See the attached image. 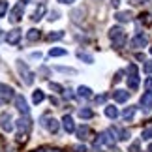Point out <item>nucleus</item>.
Returning <instances> with one entry per match:
<instances>
[{"label":"nucleus","instance_id":"obj_1","mask_svg":"<svg viewBox=\"0 0 152 152\" xmlns=\"http://www.w3.org/2000/svg\"><path fill=\"white\" fill-rule=\"evenodd\" d=\"M109 38H111V42H113V47L115 49H122L124 47V43H126V32L122 30L120 26H113L109 30Z\"/></svg>","mask_w":152,"mask_h":152},{"label":"nucleus","instance_id":"obj_2","mask_svg":"<svg viewBox=\"0 0 152 152\" xmlns=\"http://www.w3.org/2000/svg\"><path fill=\"white\" fill-rule=\"evenodd\" d=\"M26 2H28V0H19V2L13 6V10H11V13H10V21L11 23H19L23 19V11H25Z\"/></svg>","mask_w":152,"mask_h":152},{"label":"nucleus","instance_id":"obj_3","mask_svg":"<svg viewBox=\"0 0 152 152\" xmlns=\"http://www.w3.org/2000/svg\"><path fill=\"white\" fill-rule=\"evenodd\" d=\"M115 141H116V137H115V132L113 130H107V132H103L100 137H98V141L94 143V147L98 148L100 145H109V147H113L115 145Z\"/></svg>","mask_w":152,"mask_h":152},{"label":"nucleus","instance_id":"obj_4","mask_svg":"<svg viewBox=\"0 0 152 152\" xmlns=\"http://www.w3.org/2000/svg\"><path fill=\"white\" fill-rule=\"evenodd\" d=\"M17 69H19V73H21V77L25 79V85H32L34 83V73L28 69V66L23 60L17 62Z\"/></svg>","mask_w":152,"mask_h":152},{"label":"nucleus","instance_id":"obj_5","mask_svg":"<svg viewBox=\"0 0 152 152\" xmlns=\"http://www.w3.org/2000/svg\"><path fill=\"white\" fill-rule=\"evenodd\" d=\"M13 88L8 85H4V83H0V105H6V103H10L11 100H13Z\"/></svg>","mask_w":152,"mask_h":152},{"label":"nucleus","instance_id":"obj_6","mask_svg":"<svg viewBox=\"0 0 152 152\" xmlns=\"http://www.w3.org/2000/svg\"><path fill=\"white\" fill-rule=\"evenodd\" d=\"M128 72H130V77H128V86H130L132 90H135L139 86V77H137V66L135 64H130V68H128Z\"/></svg>","mask_w":152,"mask_h":152},{"label":"nucleus","instance_id":"obj_7","mask_svg":"<svg viewBox=\"0 0 152 152\" xmlns=\"http://www.w3.org/2000/svg\"><path fill=\"white\" fill-rule=\"evenodd\" d=\"M42 124L47 128V130L51 132V133H56L58 132V128H60V124H58V120H55V118H51V116H42Z\"/></svg>","mask_w":152,"mask_h":152},{"label":"nucleus","instance_id":"obj_8","mask_svg":"<svg viewBox=\"0 0 152 152\" xmlns=\"http://www.w3.org/2000/svg\"><path fill=\"white\" fill-rule=\"evenodd\" d=\"M0 128H2L4 132H11L13 130V124H11V115L10 113H2L0 115Z\"/></svg>","mask_w":152,"mask_h":152},{"label":"nucleus","instance_id":"obj_9","mask_svg":"<svg viewBox=\"0 0 152 152\" xmlns=\"http://www.w3.org/2000/svg\"><path fill=\"white\" fill-rule=\"evenodd\" d=\"M21 36H23V32H21V30H17V28H13V30H10V32H8V36H6V42H8L10 45H15V43H19Z\"/></svg>","mask_w":152,"mask_h":152},{"label":"nucleus","instance_id":"obj_10","mask_svg":"<svg viewBox=\"0 0 152 152\" xmlns=\"http://www.w3.org/2000/svg\"><path fill=\"white\" fill-rule=\"evenodd\" d=\"M147 43H148V38H147V34H137V36L132 39V47H135V49H139V47H145Z\"/></svg>","mask_w":152,"mask_h":152},{"label":"nucleus","instance_id":"obj_11","mask_svg":"<svg viewBox=\"0 0 152 152\" xmlns=\"http://www.w3.org/2000/svg\"><path fill=\"white\" fill-rule=\"evenodd\" d=\"M15 107L21 111L23 115H28V103H26V100H25V96H15Z\"/></svg>","mask_w":152,"mask_h":152},{"label":"nucleus","instance_id":"obj_12","mask_svg":"<svg viewBox=\"0 0 152 152\" xmlns=\"http://www.w3.org/2000/svg\"><path fill=\"white\" fill-rule=\"evenodd\" d=\"M150 107H152V92H145L141 96V109L150 111Z\"/></svg>","mask_w":152,"mask_h":152},{"label":"nucleus","instance_id":"obj_13","mask_svg":"<svg viewBox=\"0 0 152 152\" xmlns=\"http://www.w3.org/2000/svg\"><path fill=\"white\" fill-rule=\"evenodd\" d=\"M62 126H64V130H66V133H73V132H75L73 118H72V116H68V115L62 118Z\"/></svg>","mask_w":152,"mask_h":152},{"label":"nucleus","instance_id":"obj_14","mask_svg":"<svg viewBox=\"0 0 152 152\" xmlns=\"http://www.w3.org/2000/svg\"><path fill=\"white\" fill-rule=\"evenodd\" d=\"M113 98H115V102L124 103L128 98H130V92H128V90H115L113 92Z\"/></svg>","mask_w":152,"mask_h":152},{"label":"nucleus","instance_id":"obj_15","mask_svg":"<svg viewBox=\"0 0 152 152\" xmlns=\"http://www.w3.org/2000/svg\"><path fill=\"white\" fill-rule=\"evenodd\" d=\"M77 137L81 139V141H86V139H90V137H92L90 128H88V126H81L79 130H77Z\"/></svg>","mask_w":152,"mask_h":152},{"label":"nucleus","instance_id":"obj_16","mask_svg":"<svg viewBox=\"0 0 152 152\" xmlns=\"http://www.w3.org/2000/svg\"><path fill=\"white\" fill-rule=\"evenodd\" d=\"M17 128H19L23 133H26L28 130H30V118H26V116L25 118H19L17 120Z\"/></svg>","mask_w":152,"mask_h":152},{"label":"nucleus","instance_id":"obj_17","mask_svg":"<svg viewBox=\"0 0 152 152\" xmlns=\"http://www.w3.org/2000/svg\"><path fill=\"white\" fill-rule=\"evenodd\" d=\"M116 21H118V23L132 21V13H130V11H118V13H116Z\"/></svg>","mask_w":152,"mask_h":152},{"label":"nucleus","instance_id":"obj_18","mask_svg":"<svg viewBox=\"0 0 152 152\" xmlns=\"http://www.w3.org/2000/svg\"><path fill=\"white\" fill-rule=\"evenodd\" d=\"M43 13H45V6H43V4H39V6H38V10L34 11V15H32V21H39V19L43 17Z\"/></svg>","mask_w":152,"mask_h":152},{"label":"nucleus","instance_id":"obj_19","mask_svg":"<svg viewBox=\"0 0 152 152\" xmlns=\"http://www.w3.org/2000/svg\"><path fill=\"white\" fill-rule=\"evenodd\" d=\"M26 39H28V42H38V39H39V30H36V28L28 30L26 32Z\"/></svg>","mask_w":152,"mask_h":152},{"label":"nucleus","instance_id":"obj_20","mask_svg":"<svg viewBox=\"0 0 152 152\" xmlns=\"http://www.w3.org/2000/svg\"><path fill=\"white\" fill-rule=\"evenodd\" d=\"M105 115H107L109 118H116V116H118V109L113 107V105H109V107H105Z\"/></svg>","mask_w":152,"mask_h":152},{"label":"nucleus","instance_id":"obj_21","mask_svg":"<svg viewBox=\"0 0 152 152\" xmlns=\"http://www.w3.org/2000/svg\"><path fill=\"white\" fill-rule=\"evenodd\" d=\"M79 96L81 98H92V90L88 88V86H79Z\"/></svg>","mask_w":152,"mask_h":152},{"label":"nucleus","instance_id":"obj_22","mask_svg":"<svg viewBox=\"0 0 152 152\" xmlns=\"http://www.w3.org/2000/svg\"><path fill=\"white\" fill-rule=\"evenodd\" d=\"M133 115H135V107H126L124 113H122V116H124V120H132Z\"/></svg>","mask_w":152,"mask_h":152},{"label":"nucleus","instance_id":"obj_23","mask_svg":"<svg viewBox=\"0 0 152 152\" xmlns=\"http://www.w3.org/2000/svg\"><path fill=\"white\" fill-rule=\"evenodd\" d=\"M43 100H45V94H43L42 90H36V92H34V96H32V102L34 103H42Z\"/></svg>","mask_w":152,"mask_h":152},{"label":"nucleus","instance_id":"obj_24","mask_svg":"<svg viewBox=\"0 0 152 152\" xmlns=\"http://www.w3.org/2000/svg\"><path fill=\"white\" fill-rule=\"evenodd\" d=\"M62 38H64V32H60V30H58V32H51L47 36L49 42H58V39H62Z\"/></svg>","mask_w":152,"mask_h":152},{"label":"nucleus","instance_id":"obj_25","mask_svg":"<svg viewBox=\"0 0 152 152\" xmlns=\"http://www.w3.org/2000/svg\"><path fill=\"white\" fill-rule=\"evenodd\" d=\"M79 116H81V118H92V116H94V113H92V109L85 107V109L79 111Z\"/></svg>","mask_w":152,"mask_h":152},{"label":"nucleus","instance_id":"obj_26","mask_svg":"<svg viewBox=\"0 0 152 152\" xmlns=\"http://www.w3.org/2000/svg\"><path fill=\"white\" fill-rule=\"evenodd\" d=\"M66 53H68L66 49H58V47H55V49L49 51V56H64Z\"/></svg>","mask_w":152,"mask_h":152},{"label":"nucleus","instance_id":"obj_27","mask_svg":"<svg viewBox=\"0 0 152 152\" xmlns=\"http://www.w3.org/2000/svg\"><path fill=\"white\" fill-rule=\"evenodd\" d=\"M6 11H8V2L0 0V17H4V15H6Z\"/></svg>","mask_w":152,"mask_h":152},{"label":"nucleus","instance_id":"obj_28","mask_svg":"<svg viewBox=\"0 0 152 152\" xmlns=\"http://www.w3.org/2000/svg\"><path fill=\"white\" fill-rule=\"evenodd\" d=\"M118 139H122V141H128V139H130V132H128V130H120L118 132Z\"/></svg>","mask_w":152,"mask_h":152},{"label":"nucleus","instance_id":"obj_29","mask_svg":"<svg viewBox=\"0 0 152 152\" xmlns=\"http://www.w3.org/2000/svg\"><path fill=\"white\" fill-rule=\"evenodd\" d=\"M141 135H143V139H152V128H145Z\"/></svg>","mask_w":152,"mask_h":152},{"label":"nucleus","instance_id":"obj_30","mask_svg":"<svg viewBox=\"0 0 152 152\" xmlns=\"http://www.w3.org/2000/svg\"><path fill=\"white\" fill-rule=\"evenodd\" d=\"M56 69H58V72H62V73H75L73 68H62V66H58Z\"/></svg>","mask_w":152,"mask_h":152},{"label":"nucleus","instance_id":"obj_31","mask_svg":"<svg viewBox=\"0 0 152 152\" xmlns=\"http://www.w3.org/2000/svg\"><path fill=\"white\" fill-rule=\"evenodd\" d=\"M49 86H51V90H56V92H62V90H64L62 86H60V85H56V83H49Z\"/></svg>","mask_w":152,"mask_h":152},{"label":"nucleus","instance_id":"obj_32","mask_svg":"<svg viewBox=\"0 0 152 152\" xmlns=\"http://www.w3.org/2000/svg\"><path fill=\"white\" fill-rule=\"evenodd\" d=\"M145 73H152V60L145 62Z\"/></svg>","mask_w":152,"mask_h":152},{"label":"nucleus","instance_id":"obj_33","mask_svg":"<svg viewBox=\"0 0 152 152\" xmlns=\"http://www.w3.org/2000/svg\"><path fill=\"white\" fill-rule=\"evenodd\" d=\"M145 86H147L148 92H152V77H147V81H145Z\"/></svg>","mask_w":152,"mask_h":152},{"label":"nucleus","instance_id":"obj_34","mask_svg":"<svg viewBox=\"0 0 152 152\" xmlns=\"http://www.w3.org/2000/svg\"><path fill=\"white\" fill-rule=\"evenodd\" d=\"M79 58H83V60H86V62H92V56L85 55V53H79Z\"/></svg>","mask_w":152,"mask_h":152},{"label":"nucleus","instance_id":"obj_35","mask_svg":"<svg viewBox=\"0 0 152 152\" xmlns=\"http://www.w3.org/2000/svg\"><path fill=\"white\" fill-rule=\"evenodd\" d=\"M105 100H107V94H102V96H98V98H96V103H103Z\"/></svg>","mask_w":152,"mask_h":152},{"label":"nucleus","instance_id":"obj_36","mask_svg":"<svg viewBox=\"0 0 152 152\" xmlns=\"http://www.w3.org/2000/svg\"><path fill=\"white\" fill-rule=\"evenodd\" d=\"M152 15H148V13H145V15H141V21H145V23H152V19H150Z\"/></svg>","mask_w":152,"mask_h":152},{"label":"nucleus","instance_id":"obj_37","mask_svg":"<svg viewBox=\"0 0 152 152\" xmlns=\"http://www.w3.org/2000/svg\"><path fill=\"white\" fill-rule=\"evenodd\" d=\"M130 152H139V143H133L130 147Z\"/></svg>","mask_w":152,"mask_h":152},{"label":"nucleus","instance_id":"obj_38","mask_svg":"<svg viewBox=\"0 0 152 152\" xmlns=\"http://www.w3.org/2000/svg\"><path fill=\"white\" fill-rule=\"evenodd\" d=\"M73 152H86V148L81 147V145H77V147H73Z\"/></svg>","mask_w":152,"mask_h":152},{"label":"nucleus","instance_id":"obj_39","mask_svg":"<svg viewBox=\"0 0 152 152\" xmlns=\"http://www.w3.org/2000/svg\"><path fill=\"white\" fill-rule=\"evenodd\" d=\"M120 79H122V72H116V75H115V79H113V81H115V83H118Z\"/></svg>","mask_w":152,"mask_h":152},{"label":"nucleus","instance_id":"obj_40","mask_svg":"<svg viewBox=\"0 0 152 152\" xmlns=\"http://www.w3.org/2000/svg\"><path fill=\"white\" fill-rule=\"evenodd\" d=\"M64 96H66V98H73V94H72V90H64Z\"/></svg>","mask_w":152,"mask_h":152},{"label":"nucleus","instance_id":"obj_41","mask_svg":"<svg viewBox=\"0 0 152 152\" xmlns=\"http://www.w3.org/2000/svg\"><path fill=\"white\" fill-rule=\"evenodd\" d=\"M111 4H113V8H118V4H120V0H113V2H111Z\"/></svg>","mask_w":152,"mask_h":152},{"label":"nucleus","instance_id":"obj_42","mask_svg":"<svg viewBox=\"0 0 152 152\" xmlns=\"http://www.w3.org/2000/svg\"><path fill=\"white\" fill-rule=\"evenodd\" d=\"M64 4H72V2H75V0H62Z\"/></svg>","mask_w":152,"mask_h":152},{"label":"nucleus","instance_id":"obj_43","mask_svg":"<svg viewBox=\"0 0 152 152\" xmlns=\"http://www.w3.org/2000/svg\"><path fill=\"white\" fill-rule=\"evenodd\" d=\"M147 152H152V145H150V147H148V148H147Z\"/></svg>","mask_w":152,"mask_h":152},{"label":"nucleus","instance_id":"obj_44","mask_svg":"<svg viewBox=\"0 0 152 152\" xmlns=\"http://www.w3.org/2000/svg\"><path fill=\"white\" fill-rule=\"evenodd\" d=\"M36 152H43V150H36Z\"/></svg>","mask_w":152,"mask_h":152},{"label":"nucleus","instance_id":"obj_45","mask_svg":"<svg viewBox=\"0 0 152 152\" xmlns=\"http://www.w3.org/2000/svg\"><path fill=\"white\" fill-rule=\"evenodd\" d=\"M150 53H152V47H150Z\"/></svg>","mask_w":152,"mask_h":152}]
</instances>
